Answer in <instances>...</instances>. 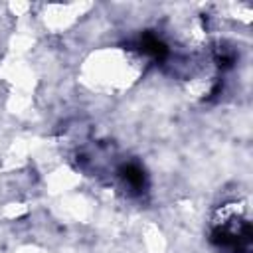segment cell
Here are the masks:
<instances>
[{
	"label": "cell",
	"mask_w": 253,
	"mask_h": 253,
	"mask_svg": "<svg viewBox=\"0 0 253 253\" xmlns=\"http://www.w3.org/2000/svg\"><path fill=\"white\" fill-rule=\"evenodd\" d=\"M125 178H126V182H130L132 186H142V182H144L142 170L136 168V166H126V168H125Z\"/></svg>",
	"instance_id": "cell-1"
}]
</instances>
